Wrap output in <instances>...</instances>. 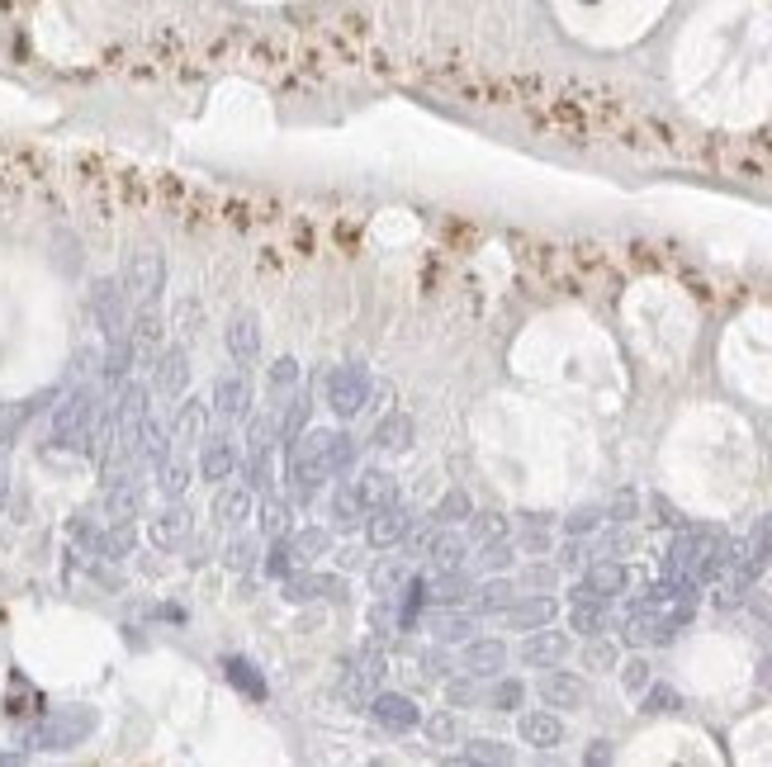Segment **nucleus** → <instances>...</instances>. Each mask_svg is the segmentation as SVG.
Segmentation results:
<instances>
[{"instance_id": "8fccbe9b", "label": "nucleus", "mask_w": 772, "mask_h": 767, "mask_svg": "<svg viewBox=\"0 0 772 767\" xmlns=\"http://www.w3.org/2000/svg\"><path fill=\"white\" fill-rule=\"evenodd\" d=\"M602 517L607 511H597V507H578L569 521H564V531L569 536H588V531H597V526H602Z\"/></svg>"}, {"instance_id": "f704fd0d", "label": "nucleus", "mask_w": 772, "mask_h": 767, "mask_svg": "<svg viewBox=\"0 0 772 767\" xmlns=\"http://www.w3.org/2000/svg\"><path fill=\"white\" fill-rule=\"evenodd\" d=\"M407 579H413V569H407L403 559H384V564L370 569V587H374V593H403Z\"/></svg>"}, {"instance_id": "4c0bfd02", "label": "nucleus", "mask_w": 772, "mask_h": 767, "mask_svg": "<svg viewBox=\"0 0 772 767\" xmlns=\"http://www.w3.org/2000/svg\"><path fill=\"white\" fill-rule=\"evenodd\" d=\"M508 536V517L502 511H479V517H469V540H502Z\"/></svg>"}, {"instance_id": "72a5a7b5", "label": "nucleus", "mask_w": 772, "mask_h": 767, "mask_svg": "<svg viewBox=\"0 0 772 767\" xmlns=\"http://www.w3.org/2000/svg\"><path fill=\"white\" fill-rule=\"evenodd\" d=\"M512 597H517V587L508 579H488L479 593H475V606H479V616H493V612L502 616L512 606Z\"/></svg>"}, {"instance_id": "c756f323", "label": "nucleus", "mask_w": 772, "mask_h": 767, "mask_svg": "<svg viewBox=\"0 0 772 767\" xmlns=\"http://www.w3.org/2000/svg\"><path fill=\"white\" fill-rule=\"evenodd\" d=\"M166 445H171V431L162 426V418L148 408V418H143V431H138V451H143L152 465H162L166 460Z\"/></svg>"}, {"instance_id": "a878e982", "label": "nucleus", "mask_w": 772, "mask_h": 767, "mask_svg": "<svg viewBox=\"0 0 772 767\" xmlns=\"http://www.w3.org/2000/svg\"><path fill=\"white\" fill-rule=\"evenodd\" d=\"M413 436H417V426H413L407 412H389V418L374 426V445H380V451H407Z\"/></svg>"}, {"instance_id": "680f3d73", "label": "nucleus", "mask_w": 772, "mask_h": 767, "mask_svg": "<svg viewBox=\"0 0 772 767\" xmlns=\"http://www.w3.org/2000/svg\"><path fill=\"white\" fill-rule=\"evenodd\" d=\"M588 763H611V748H602V744L588 748Z\"/></svg>"}, {"instance_id": "de8ad7c7", "label": "nucleus", "mask_w": 772, "mask_h": 767, "mask_svg": "<svg viewBox=\"0 0 772 767\" xmlns=\"http://www.w3.org/2000/svg\"><path fill=\"white\" fill-rule=\"evenodd\" d=\"M298 564H294V554H290V545H285V536L275 540L271 545V554H265V573H271V579H285V573H294Z\"/></svg>"}, {"instance_id": "5fc2aeb1", "label": "nucleus", "mask_w": 772, "mask_h": 767, "mask_svg": "<svg viewBox=\"0 0 772 767\" xmlns=\"http://www.w3.org/2000/svg\"><path fill=\"white\" fill-rule=\"evenodd\" d=\"M522 583H526V587H550V583H555V564H531V569L522 573Z\"/></svg>"}, {"instance_id": "3c124183", "label": "nucleus", "mask_w": 772, "mask_h": 767, "mask_svg": "<svg viewBox=\"0 0 772 767\" xmlns=\"http://www.w3.org/2000/svg\"><path fill=\"white\" fill-rule=\"evenodd\" d=\"M583 663H588V668H611V663H617V645H607V639H588V649H583Z\"/></svg>"}, {"instance_id": "0eeeda50", "label": "nucleus", "mask_w": 772, "mask_h": 767, "mask_svg": "<svg viewBox=\"0 0 772 767\" xmlns=\"http://www.w3.org/2000/svg\"><path fill=\"white\" fill-rule=\"evenodd\" d=\"M152 389L162 393V398H185V389H191V356H185L181 346H166V350H156V360H152Z\"/></svg>"}, {"instance_id": "9d476101", "label": "nucleus", "mask_w": 772, "mask_h": 767, "mask_svg": "<svg viewBox=\"0 0 772 767\" xmlns=\"http://www.w3.org/2000/svg\"><path fill=\"white\" fill-rule=\"evenodd\" d=\"M280 597L294 602V606H308V602H323V597H341V579L337 573H285L280 579Z\"/></svg>"}, {"instance_id": "b1692460", "label": "nucleus", "mask_w": 772, "mask_h": 767, "mask_svg": "<svg viewBox=\"0 0 772 767\" xmlns=\"http://www.w3.org/2000/svg\"><path fill=\"white\" fill-rule=\"evenodd\" d=\"M228 350H232V360H242V365L261 356V327L251 313H238L228 323Z\"/></svg>"}, {"instance_id": "f8f14e48", "label": "nucleus", "mask_w": 772, "mask_h": 767, "mask_svg": "<svg viewBox=\"0 0 772 767\" xmlns=\"http://www.w3.org/2000/svg\"><path fill=\"white\" fill-rule=\"evenodd\" d=\"M370 715H374V721H380L384 730H393V734L422 725L417 701H413V696H399V692H380V696H374V701H370Z\"/></svg>"}, {"instance_id": "aec40b11", "label": "nucleus", "mask_w": 772, "mask_h": 767, "mask_svg": "<svg viewBox=\"0 0 772 767\" xmlns=\"http://www.w3.org/2000/svg\"><path fill=\"white\" fill-rule=\"evenodd\" d=\"M251 507H257V493L247 484H224L214 493V521H224V526H242L251 517Z\"/></svg>"}, {"instance_id": "a18cd8bd", "label": "nucleus", "mask_w": 772, "mask_h": 767, "mask_svg": "<svg viewBox=\"0 0 772 767\" xmlns=\"http://www.w3.org/2000/svg\"><path fill=\"white\" fill-rule=\"evenodd\" d=\"M285 526H290V507L280 503V498H271V503L261 507V531L271 536V540H280V536H285Z\"/></svg>"}, {"instance_id": "9b49d317", "label": "nucleus", "mask_w": 772, "mask_h": 767, "mask_svg": "<svg viewBox=\"0 0 772 767\" xmlns=\"http://www.w3.org/2000/svg\"><path fill=\"white\" fill-rule=\"evenodd\" d=\"M517 653H522L526 668H555V663L569 659V635L550 630V626L526 630V639H522V649H517Z\"/></svg>"}, {"instance_id": "4d7b16f0", "label": "nucleus", "mask_w": 772, "mask_h": 767, "mask_svg": "<svg viewBox=\"0 0 772 767\" xmlns=\"http://www.w3.org/2000/svg\"><path fill=\"white\" fill-rule=\"evenodd\" d=\"M251 554H257V545H251V540H232L228 564H232V569H247V564H251Z\"/></svg>"}, {"instance_id": "f3484780", "label": "nucleus", "mask_w": 772, "mask_h": 767, "mask_svg": "<svg viewBox=\"0 0 772 767\" xmlns=\"http://www.w3.org/2000/svg\"><path fill=\"white\" fill-rule=\"evenodd\" d=\"M541 701L545 706H559V711H578L588 701V682L578 673H545L541 678Z\"/></svg>"}, {"instance_id": "f03ea898", "label": "nucleus", "mask_w": 772, "mask_h": 767, "mask_svg": "<svg viewBox=\"0 0 772 767\" xmlns=\"http://www.w3.org/2000/svg\"><path fill=\"white\" fill-rule=\"evenodd\" d=\"M90 431H96V389L81 384L53 408V445L57 451H86Z\"/></svg>"}, {"instance_id": "79ce46f5", "label": "nucleus", "mask_w": 772, "mask_h": 767, "mask_svg": "<svg viewBox=\"0 0 772 767\" xmlns=\"http://www.w3.org/2000/svg\"><path fill=\"white\" fill-rule=\"evenodd\" d=\"M422 725H427L432 744H455V739H460V715H450V711H441V715H432V721H422Z\"/></svg>"}, {"instance_id": "a19ab883", "label": "nucleus", "mask_w": 772, "mask_h": 767, "mask_svg": "<svg viewBox=\"0 0 772 767\" xmlns=\"http://www.w3.org/2000/svg\"><path fill=\"white\" fill-rule=\"evenodd\" d=\"M522 701H526V687L517 682V678H502L493 692H488V706H493V711H517Z\"/></svg>"}, {"instance_id": "2f4dec72", "label": "nucleus", "mask_w": 772, "mask_h": 767, "mask_svg": "<svg viewBox=\"0 0 772 767\" xmlns=\"http://www.w3.org/2000/svg\"><path fill=\"white\" fill-rule=\"evenodd\" d=\"M427 626H432V635L441 639V645H465V639H475V620L455 616V612H436Z\"/></svg>"}, {"instance_id": "39448f33", "label": "nucleus", "mask_w": 772, "mask_h": 767, "mask_svg": "<svg viewBox=\"0 0 772 767\" xmlns=\"http://www.w3.org/2000/svg\"><path fill=\"white\" fill-rule=\"evenodd\" d=\"M327 403H333L337 418H356V412H366L370 408L366 365H341V370L327 375Z\"/></svg>"}, {"instance_id": "f257e3e1", "label": "nucleus", "mask_w": 772, "mask_h": 767, "mask_svg": "<svg viewBox=\"0 0 772 767\" xmlns=\"http://www.w3.org/2000/svg\"><path fill=\"white\" fill-rule=\"evenodd\" d=\"M356 465V441L346 431H298L285 451L290 484L298 488V498H308L318 484L337 478Z\"/></svg>"}, {"instance_id": "393cba45", "label": "nucleus", "mask_w": 772, "mask_h": 767, "mask_svg": "<svg viewBox=\"0 0 772 767\" xmlns=\"http://www.w3.org/2000/svg\"><path fill=\"white\" fill-rule=\"evenodd\" d=\"M285 545H290V554H294V564H313V559L333 554V531H323V526H308V531H294Z\"/></svg>"}, {"instance_id": "6ab92c4d", "label": "nucleus", "mask_w": 772, "mask_h": 767, "mask_svg": "<svg viewBox=\"0 0 772 767\" xmlns=\"http://www.w3.org/2000/svg\"><path fill=\"white\" fill-rule=\"evenodd\" d=\"M517 734H522V744H531V748H559L564 744V725L555 711H526L522 721H517Z\"/></svg>"}, {"instance_id": "4468645a", "label": "nucleus", "mask_w": 772, "mask_h": 767, "mask_svg": "<svg viewBox=\"0 0 772 767\" xmlns=\"http://www.w3.org/2000/svg\"><path fill=\"white\" fill-rule=\"evenodd\" d=\"M185 536H191V511H185L181 503L162 507V511H156V517L148 521V540H152L156 550H176Z\"/></svg>"}, {"instance_id": "412c9836", "label": "nucleus", "mask_w": 772, "mask_h": 767, "mask_svg": "<svg viewBox=\"0 0 772 767\" xmlns=\"http://www.w3.org/2000/svg\"><path fill=\"white\" fill-rule=\"evenodd\" d=\"M508 663V645L502 639H465V668L475 678H493Z\"/></svg>"}, {"instance_id": "ddd939ff", "label": "nucleus", "mask_w": 772, "mask_h": 767, "mask_svg": "<svg viewBox=\"0 0 772 767\" xmlns=\"http://www.w3.org/2000/svg\"><path fill=\"white\" fill-rule=\"evenodd\" d=\"M559 606L555 597H512V606L502 612V620H508L512 630H541V626H555Z\"/></svg>"}, {"instance_id": "c03bdc74", "label": "nucleus", "mask_w": 772, "mask_h": 767, "mask_svg": "<svg viewBox=\"0 0 772 767\" xmlns=\"http://www.w3.org/2000/svg\"><path fill=\"white\" fill-rule=\"evenodd\" d=\"M294 384H298V360H294V356H280V360L271 365V393L285 398Z\"/></svg>"}, {"instance_id": "cd10ccee", "label": "nucleus", "mask_w": 772, "mask_h": 767, "mask_svg": "<svg viewBox=\"0 0 772 767\" xmlns=\"http://www.w3.org/2000/svg\"><path fill=\"white\" fill-rule=\"evenodd\" d=\"M465 540L460 536H436L427 540V559H432V573H450V569H460L465 564Z\"/></svg>"}, {"instance_id": "423d86ee", "label": "nucleus", "mask_w": 772, "mask_h": 767, "mask_svg": "<svg viewBox=\"0 0 772 767\" xmlns=\"http://www.w3.org/2000/svg\"><path fill=\"white\" fill-rule=\"evenodd\" d=\"M407 531H413V511H407L399 498L384 503V507H374V511H370V521H366V536H370V545H374V550L403 545Z\"/></svg>"}, {"instance_id": "052dcab7", "label": "nucleus", "mask_w": 772, "mask_h": 767, "mask_svg": "<svg viewBox=\"0 0 772 767\" xmlns=\"http://www.w3.org/2000/svg\"><path fill=\"white\" fill-rule=\"evenodd\" d=\"M6 498H10V474H6V465H0V511H6Z\"/></svg>"}, {"instance_id": "49530a36", "label": "nucleus", "mask_w": 772, "mask_h": 767, "mask_svg": "<svg viewBox=\"0 0 772 767\" xmlns=\"http://www.w3.org/2000/svg\"><path fill=\"white\" fill-rule=\"evenodd\" d=\"M304 422H308V398L298 393V398H294V408L285 412V418H280V441L290 445V441L298 436V431H304Z\"/></svg>"}, {"instance_id": "603ef678", "label": "nucleus", "mask_w": 772, "mask_h": 767, "mask_svg": "<svg viewBox=\"0 0 772 767\" xmlns=\"http://www.w3.org/2000/svg\"><path fill=\"white\" fill-rule=\"evenodd\" d=\"M20 418L24 412L20 408H0V455L10 451V441H14V431H20Z\"/></svg>"}, {"instance_id": "a211bd4d", "label": "nucleus", "mask_w": 772, "mask_h": 767, "mask_svg": "<svg viewBox=\"0 0 772 767\" xmlns=\"http://www.w3.org/2000/svg\"><path fill=\"white\" fill-rule=\"evenodd\" d=\"M251 403V384L242 370H228V375H218L214 379V412L218 418H242Z\"/></svg>"}, {"instance_id": "6e6d98bb", "label": "nucleus", "mask_w": 772, "mask_h": 767, "mask_svg": "<svg viewBox=\"0 0 772 767\" xmlns=\"http://www.w3.org/2000/svg\"><path fill=\"white\" fill-rule=\"evenodd\" d=\"M635 507H640V503H635V493H621V498L611 503L607 517H611V521H630V517H635Z\"/></svg>"}, {"instance_id": "e433bc0d", "label": "nucleus", "mask_w": 772, "mask_h": 767, "mask_svg": "<svg viewBox=\"0 0 772 767\" xmlns=\"http://www.w3.org/2000/svg\"><path fill=\"white\" fill-rule=\"evenodd\" d=\"M432 517H436V526H455V521H469V517H475V507H469V498H465L460 488H455V493H446V498L436 503Z\"/></svg>"}, {"instance_id": "dca6fc26", "label": "nucleus", "mask_w": 772, "mask_h": 767, "mask_svg": "<svg viewBox=\"0 0 772 767\" xmlns=\"http://www.w3.org/2000/svg\"><path fill=\"white\" fill-rule=\"evenodd\" d=\"M232 474H238V445H232L228 436L204 441V451H199V478H209V484H228Z\"/></svg>"}, {"instance_id": "c85d7f7f", "label": "nucleus", "mask_w": 772, "mask_h": 767, "mask_svg": "<svg viewBox=\"0 0 772 767\" xmlns=\"http://www.w3.org/2000/svg\"><path fill=\"white\" fill-rule=\"evenodd\" d=\"M224 673H228V682L238 687L242 696L265 701V678H261V668H257V663H247V659H228V663H224Z\"/></svg>"}, {"instance_id": "6e6552de", "label": "nucleus", "mask_w": 772, "mask_h": 767, "mask_svg": "<svg viewBox=\"0 0 772 767\" xmlns=\"http://www.w3.org/2000/svg\"><path fill=\"white\" fill-rule=\"evenodd\" d=\"M626 587H630V569L617 564V559H597V564L583 573V583L574 587V602H588V597L611 602V597H621Z\"/></svg>"}, {"instance_id": "20e7f679", "label": "nucleus", "mask_w": 772, "mask_h": 767, "mask_svg": "<svg viewBox=\"0 0 772 767\" xmlns=\"http://www.w3.org/2000/svg\"><path fill=\"white\" fill-rule=\"evenodd\" d=\"M90 313H96V323L105 332V342H123L129 337V290H123L119 280H100L96 290H90Z\"/></svg>"}, {"instance_id": "bf43d9fd", "label": "nucleus", "mask_w": 772, "mask_h": 767, "mask_svg": "<svg viewBox=\"0 0 772 767\" xmlns=\"http://www.w3.org/2000/svg\"><path fill=\"white\" fill-rule=\"evenodd\" d=\"M446 668H450L446 653H427V673H446Z\"/></svg>"}, {"instance_id": "473e14b6", "label": "nucleus", "mask_w": 772, "mask_h": 767, "mask_svg": "<svg viewBox=\"0 0 772 767\" xmlns=\"http://www.w3.org/2000/svg\"><path fill=\"white\" fill-rule=\"evenodd\" d=\"M191 474H195V469H191V460H181V455L171 460V455H166L162 465H156V488H162L166 498H181V493L191 488Z\"/></svg>"}, {"instance_id": "7c9ffc66", "label": "nucleus", "mask_w": 772, "mask_h": 767, "mask_svg": "<svg viewBox=\"0 0 772 767\" xmlns=\"http://www.w3.org/2000/svg\"><path fill=\"white\" fill-rule=\"evenodd\" d=\"M602 626H607V602L602 597H588V602H574V612H569V630H578V635H602Z\"/></svg>"}, {"instance_id": "2eb2a0df", "label": "nucleus", "mask_w": 772, "mask_h": 767, "mask_svg": "<svg viewBox=\"0 0 772 767\" xmlns=\"http://www.w3.org/2000/svg\"><path fill=\"white\" fill-rule=\"evenodd\" d=\"M105 511L115 521H133L138 511H143V484H138L133 474H115L105 488Z\"/></svg>"}, {"instance_id": "864d4df0", "label": "nucleus", "mask_w": 772, "mask_h": 767, "mask_svg": "<svg viewBox=\"0 0 772 767\" xmlns=\"http://www.w3.org/2000/svg\"><path fill=\"white\" fill-rule=\"evenodd\" d=\"M483 692H479V682H450L446 687V701L450 706H469V701H479Z\"/></svg>"}, {"instance_id": "7ed1b4c3", "label": "nucleus", "mask_w": 772, "mask_h": 767, "mask_svg": "<svg viewBox=\"0 0 772 767\" xmlns=\"http://www.w3.org/2000/svg\"><path fill=\"white\" fill-rule=\"evenodd\" d=\"M123 290H129V299L138 303V309L162 299V290H166V261H162V251L138 247L129 261H123Z\"/></svg>"}, {"instance_id": "13d9d810", "label": "nucleus", "mask_w": 772, "mask_h": 767, "mask_svg": "<svg viewBox=\"0 0 772 767\" xmlns=\"http://www.w3.org/2000/svg\"><path fill=\"white\" fill-rule=\"evenodd\" d=\"M559 564H564V569H578V564H583V545H569V550H564Z\"/></svg>"}, {"instance_id": "ea45409f", "label": "nucleus", "mask_w": 772, "mask_h": 767, "mask_svg": "<svg viewBox=\"0 0 772 767\" xmlns=\"http://www.w3.org/2000/svg\"><path fill=\"white\" fill-rule=\"evenodd\" d=\"M465 763H517V748L512 744H498V739H475L469 744Z\"/></svg>"}, {"instance_id": "37998d69", "label": "nucleus", "mask_w": 772, "mask_h": 767, "mask_svg": "<svg viewBox=\"0 0 772 767\" xmlns=\"http://www.w3.org/2000/svg\"><path fill=\"white\" fill-rule=\"evenodd\" d=\"M621 687H626V696H640L644 687H650V659H626L621 663Z\"/></svg>"}, {"instance_id": "58836bf2", "label": "nucleus", "mask_w": 772, "mask_h": 767, "mask_svg": "<svg viewBox=\"0 0 772 767\" xmlns=\"http://www.w3.org/2000/svg\"><path fill=\"white\" fill-rule=\"evenodd\" d=\"M479 569H488V573H508L512 569L508 536H502V540H483V545H479Z\"/></svg>"}, {"instance_id": "09e8293b", "label": "nucleus", "mask_w": 772, "mask_h": 767, "mask_svg": "<svg viewBox=\"0 0 772 767\" xmlns=\"http://www.w3.org/2000/svg\"><path fill=\"white\" fill-rule=\"evenodd\" d=\"M644 706L640 711H650V715H664V711H673L677 706V692H673V687H644Z\"/></svg>"}, {"instance_id": "4be33fe9", "label": "nucleus", "mask_w": 772, "mask_h": 767, "mask_svg": "<svg viewBox=\"0 0 772 767\" xmlns=\"http://www.w3.org/2000/svg\"><path fill=\"white\" fill-rule=\"evenodd\" d=\"M204 426H209V408L199 403V398H185L176 422H171V441L176 445H199L204 441Z\"/></svg>"}, {"instance_id": "bb28decb", "label": "nucleus", "mask_w": 772, "mask_h": 767, "mask_svg": "<svg viewBox=\"0 0 772 767\" xmlns=\"http://www.w3.org/2000/svg\"><path fill=\"white\" fill-rule=\"evenodd\" d=\"M475 587H469V579L460 569H450V573H436V583H427V602H436V606H460Z\"/></svg>"}, {"instance_id": "c9c22d12", "label": "nucleus", "mask_w": 772, "mask_h": 767, "mask_svg": "<svg viewBox=\"0 0 772 767\" xmlns=\"http://www.w3.org/2000/svg\"><path fill=\"white\" fill-rule=\"evenodd\" d=\"M333 517H337V526H356L360 517H366V503L356 498L351 484H337L333 488Z\"/></svg>"}, {"instance_id": "5701e85b", "label": "nucleus", "mask_w": 772, "mask_h": 767, "mask_svg": "<svg viewBox=\"0 0 772 767\" xmlns=\"http://www.w3.org/2000/svg\"><path fill=\"white\" fill-rule=\"evenodd\" d=\"M351 488H356V498L366 503V511H374V507H384V503L399 498V484H393V474H384V469H366V474H356V478H351Z\"/></svg>"}, {"instance_id": "1a4fd4ad", "label": "nucleus", "mask_w": 772, "mask_h": 767, "mask_svg": "<svg viewBox=\"0 0 772 767\" xmlns=\"http://www.w3.org/2000/svg\"><path fill=\"white\" fill-rule=\"evenodd\" d=\"M90 730H96V715L90 711H62L39 725L34 739H39V748H72V744H81Z\"/></svg>"}]
</instances>
